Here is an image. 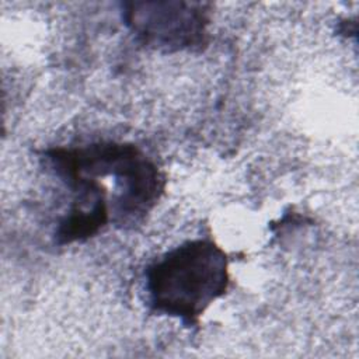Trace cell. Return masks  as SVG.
Here are the masks:
<instances>
[{"mask_svg": "<svg viewBox=\"0 0 359 359\" xmlns=\"http://www.w3.org/2000/svg\"><path fill=\"white\" fill-rule=\"evenodd\" d=\"M45 154L63 181L112 175L116 191L112 198V220L122 229L143 223L165 189L164 174L132 143L97 142L79 147H55Z\"/></svg>", "mask_w": 359, "mask_h": 359, "instance_id": "cell-1", "label": "cell"}, {"mask_svg": "<svg viewBox=\"0 0 359 359\" xmlns=\"http://www.w3.org/2000/svg\"><path fill=\"white\" fill-rule=\"evenodd\" d=\"M144 275L151 310L188 325L196 324L230 283L227 255L210 238L174 247L150 264Z\"/></svg>", "mask_w": 359, "mask_h": 359, "instance_id": "cell-2", "label": "cell"}, {"mask_svg": "<svg viewBox=\"0 0 359 359\" xmlns=\"http://www.w3.org/2000/svg\"><path fill=\"white\" fill-rule=\"evenodd\" d=\"M210 4L201 1H126L122 20L136 39L160 52L198 50L208 42Z\"/></svg>", "mask_w": 359, "mask_h": 359, "instance_id": "cell-3", "label": "cell"}]
</instances>
